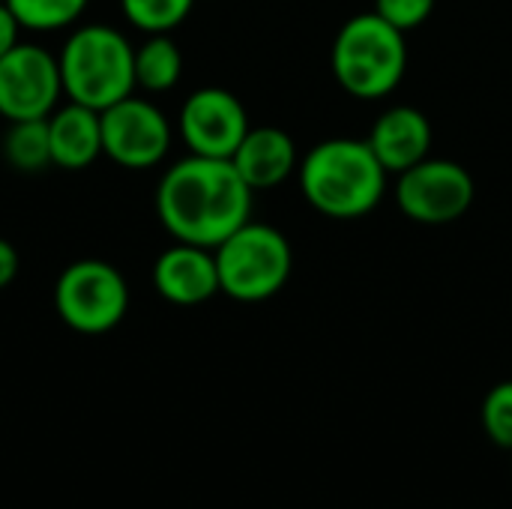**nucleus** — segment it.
<instances>
[{"label":"nucleus","mask_w":512,"mask_h":509,"mask_svg":"<svg viewBox=\"0 0 512 509\" xmlns=\"http://www.w3.org/2000/svg\"><path fill=\"white\" fill-rule=\"evenodd\" d=\"M252 195L231 159L189 153L162 174L156 216L177 243L216 249L252 219Z\"/></svg>","instance_id":"f257e3e1"},{"label":"nucleus","mask_w":512,"mask_h":509,"mask_svg":"<svg viewBox=\"0 0 512 509\" xmlns=\"http://www.w3.org/2000/svg\"><path fill=\"white\" fill-rule=\"evenodd\" d=\"M387 168L369 141L327 138L297 165L303 198L330 219H360L372 213L387 192Z\"/></svg>","instance_id":"f03ea898"},{"label":"nucleus","mask_w":512,"mask_h":509,"mask_svg":"<svg viewBox=\"0 0 512 509\" xmlns=\"http://www.w3.org/2000/svg\"><path fill=\"white\" fill-rule=\"evenodd\" d=\"M63 96L87 108L108 105L135 93V45L111 24H84L69 33L60 54Z\"/></svg>","instance_id":"7ed1b4c3"},{"label":"nucleus","mask_w":512,"mask_h":509,"mask_svg":"<svg viewBox=\"0 0 512 509\" xmlns=\"http://www.w3.org/2000/svg\"><path fill=\"white\" fill-rule=\"evenodd\" d=\"M330 66L339 87L354 99H381L393 93L405 78V33L387 24L378 12H360L339 27Z\"/></svg>","instance_id":"20e7f679"},{"label":"nucleus","mask_w":512,"mask_h":509,"mask_svg":"<svg viewBox=\"0 0 512 509\" xmlns=\"http://www.w3.org/2000/svg\"><path fill=\"white\" fill-rule=\"evenodd\" d=\"M219 291L237 303H264L276 297L294 270L288 237L264 222H246L216 249Z\"/></svg>","instance_id":"39448f33"},{"label":"nucleus","mask_w":512,"mask_h":509,"mask_svg":"<svg viewBox=\"0 0 512 509\" xmlns=\"http://www.w3.org/2000/svg\"><path fill=\"white\" fill-rule=\"evenodd\" d=\"M54 309L69 330L81 336H102L126 318L129 285L114 264L84 258L57 276Z\"/></svg>","instance_id":"423d86ee"},{"label":"nucleus","mask_w":512,"mask_h":509,"mask_svg":"<svg viewBox=\"0 0 512 509\" xmlns=\"http://www.w3.org/2000/svg\"><path fill=\"white\" fill-rule=\"evenodd\" d=\"M396 177V204L417 225H450L471 210L477 195L471 171L453 159L426 156Z\"/></svg>","instance_id":"0eeeda50"},{"label":"nucleus","mask_w":512,"mask_h":509,"mask_svg":"<svg viewBox=\"0 0 512 509\" xmlns=\"http://www.w3.org/2000/svg\"><path fill=\"white\" fill-rule=\"evenodd\" d=\"M102 117V156L129 171H144L159 165L171 150V123L159 105L141 96H126Z\"/></svg>","instance_id":"6e6552de"},{"label":"nucleus","mask_w":512,"mask_h":509,"mask_svg":"<svg viewBox=\"0 0 512 509\" xmlns=\"http://www.w3.org/2000/svg\"><path fill=\"white\" fill-rule=\"evenodd\" d=\"M60 96V63L42 45L18 42L0 57V117L9 123L48 117Z\"/></svg>","instance_id":"1a4fd4ad"},{"label":"nucleus","mask_w":512,"mask_h":509,"mask_svg":"<svg viewBox=\"0 0 512 509\" xmlns=\"http://www.w3.org/2000/svg\"><path fill=\"white\" fill-rule=\"evenodd\" d=\"M177 129L189 153L231 159L249 132V114L231 90L201 87L183 102Z\"/></svg>","instance_id":"9d476101"},{"label":"nucleus","mask_w":512,"mask_h":509,"mask_svg":"<svg viewBox=\"0 0 512 509\" xmlns=\"http://www.w3.org/2000/svg\"><path fill=\"white\" fill-rule=\"evenodd\" d=\"M153 288L174 306H201L219 291V270L213 249L174 243L153 264Z\"/></svg>","instance_id":"9b49d317"},{"label":"nucleus","mask_w":512,"mask_h":509,"mask_svg":"<svg viewBox=\"0 0 512 509\" xmlns=\"http://www.w3.org/2000/svg\"><path fill=\"white\" fill-rule=\"evenodd\" d=\"M366 141L387 174H402L429 156L432 123L414 105H393L375 120Z\"/></svg>","instance_id":"f8f14e48"},{"label":"nucleus","mask_w":512,"mask_h":509,"mask_svg":"<svg viewBox=\"0 0 512 509\" xmlns=\"http://www.w3.org/2000/svg\"><path fill=\"white\" fill-rule=\"evenodd\" d=\"M231 162L252 192L285 183L300 165L294 138L279 126H249Z\"/></svg>","instance_id":"ddd939ff"},{"label":"nucleus","mask_w":512,"mask_h":509,"mask_svg":"<svg viewBox=\"0 0 512 509\" xmlns=\"http://www.w3.org/2000/svg\"><path fill=\"white\" fill-rule=\"evenodd\" d=\"M51 165L66 171H81L102 156V117L96 108L81 102H66L48 114Z\"/></svg>","instance_id":"4468645a"},{"label":"nucleus","mask_w":512,"mask_h":509,"mask_svg":"<svg viewBox=\"0 0 512 509\" xmlns=\"http://www.w3.org/2000/svg\"><path fill=\"white\" fill-rule=\"evenodd\" d=\"M183 75V54L171 33H147L135 48V84L147 93L171 90Z\"/></svg>","instance_id":"2eb2a0df"},{"label":"nucleus","mask_w":512,"mask_h":509,"mask_svg":"<svg viewBox=\"0 0 512 509\" xmlns=\"http://www.w3.org/2000/svg\"><path fill=\"white\" fill-rule=\"evenodd\" d=\"M3 156L21 174H36L51 165V138L48 117L15 120L3 135Z\"/></svg>","instance_id":"dca6fc26"},{"label":"nucleus","mask_w":512,"mask_h":509,"mask_svg":"<svg viewBox=\"0 0 512 509\" xmlns=\"http://www.w3.org/2000/svg\"><path fill=\"white\" fill-rule=\"evenodd\" d=\"M3 3L12 9L21 30L51 33V30L72 27L90 0H3Z\"/></svg>","instance_id":"f3484780"},{"label":"nucleus","mask_w":512,"mask_h":509,"mask_svg":"<svg viewBox=\"0 0 512 509\" xmlns=\"http://www.w3.org/2000/svg\"><path fill=\"white\" fill-rule=\"evenodd\" d=\"M195 0H120L123 18L141 33H171L180 27Z\"/></svg>","instance_id":"a211bd4d"},{"label":"nucleus","mask_w":512,"mask_h":509,"mask_svg":"<svg viewBox=\"0 0 512 509\" xmlns=\"http://www.w3.org/2000/svg\"><path fill=\"white\" fill-rule=\"evenodd\" d=\"M480 423L492 444H498L501 450H512V381H501L486 393Z\"/></svg>","instance_id":"6ab92c4d"},{"label":"nucleus","mask_w":512,"mask_h":509,"mask_svg":"<svg viewBox=\"0 0 512 509\" xmlns=\"http://www.w3.org/2000/svg\"><path fill=\"white\" fill-rule=\"evenodd\" d=\"M432 9H435V0H375V12L387 24L399 27L402 33L423 27L429 21Z\"/></svg>","instance_id":"aec40b11"},{"label":"nucleus","mask_w":512,"mask_h":509,"mask_svg":"<svg viewBox=\"0 0 512 509\" xmlns=\"http://www.w3.org/2000/svg\"><path fill=\"white\" fill-rule=\"evenodd\" d=\"M21 42V24L6 3H0V57Z\"/></svg>","instance_id":"412c9836"},{"label":"nucleus","mask_w":512,"mask_h":509,"mask_svg":"<svg viewBox=\"0 0 512 509\" xmlns=\"http://www.w3.org/2000/svg\"><path fill=\"white\" fill-rule=\"evenodd\" d=\"M15 276H18V252L9 240L0 237V291L12 285Z\"/></svg>","instance_id":"4be33fe9"},{"label":"nucleus","mask_w":512,"mask_h":509,"mask_svg":"<svg viewBox=\"0 0 512 509\" xmlns=\"http://www.w3.org/2000/svg\"><path fill=\"white\" fill-rule=\"evenodd\" d=\"M0 3H3V0H0Z\"/></svg>","instance_id":"5701e85b"},{"label":"nucleus","mask_w":512,"mask_h":509,"mask_svg":"<svg viewBox=\"0 0 512 509\" xmlns=\"http://www.w3.org/2000/svg\"><path fill=\"white\" fill-rule=\"evenodd\" d=\"M510 453H512V450H510Z\"/></svg>","instance_id":"b1692460"}]
</instances>
